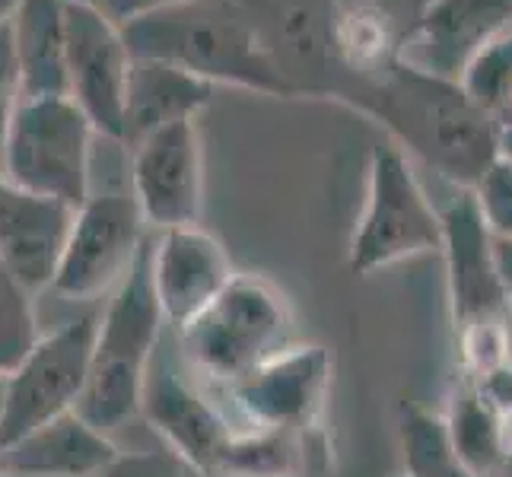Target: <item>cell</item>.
<instances>
[{
	"label": "cell",
	"mask_w": 512,
	"mask_h": 477,
	"mask_svg": "<svg viewBox=\"0 0 512 477\" xmlns=\"http://www.w3.org/2000/svg\"><path fill=\"white\" fill-rule=\"evenodd\" d=\"M319 99L344 102L347 109L392 134V144L417 156L458 188H474L500 156V121L474 105L452 80L423 74L401 58L369 74L331 70Z\"/></svg>",
	"instance_id": "6da1fadb"
},
{
	"label": "cell",
	"mask_w": 512,
	"mask_h": 477,
	"mask_svg": "<svg viewBox=\"0 0 512 477\" xmlns=\"http://www.w3.org/2000/svg\"><path fill=\"white\" fill-rule=\"evenodd\" d=\"M131 58L166 61L210 86L296 99L293 86L261 48L242 0H182L121 26Z\"/></svg>",
	"instance_id": "7a4b0ae2"
},
{
	"label": "cell",
	"mask_w": 512,
	"mask_h": 477,
	"mask_svg": "<svg viewBox=\"0 0 512 477\" xmlns=\"http://www.w3.org/2000/svg\"><path fill=\"white\" fill-rule=\"evenodd\" d=\"M163 312L150 280V236L131 271L112 290L109 306L96 318L90 379L77 401V414L99 433H115L140 414L147 369L160 350Z\"/></svg>",
	"instance_id": "3957f363"
},
{
	"label": "cell",
	"mask_w": 512,
	"mask_h": 477,
	"mask_svg": "<svg viewBox=\"0 0 512 477\" xmlns=\"http://www.w3.org/2000/svg\"><path fill=\"white\" fill-rule=\"evenodd\" d=\"M188 366L220 388L271 363L296 344L287 296L261 274H233L201 315L179 328Z\"/></svg>",
	"instance_id": "277c9868"
},
{
	"label": "cell",
	"mask_w": 512,
	"mask_h": 477,
	"mask_svg": "<svg viewBox=\"0 0 512 477\" xmlns=\"http://www.w3.org/2000/svg\"><path fill=\"white\" fill-rule=\"evenodd\" d=\"M427 252H443V217L417 182L411 156L388 140L369 153L366 204L350 239L347 268L369 277Z\"/></svg>",
	"instance_id": "5b68a950"
},
{
	"label": "cell",
	"mask_w": 512,
	"mask_h": 477,
	"mask_svg": "<svg viewBox=\"0 0 512 477\" xmlns=\"http://www.w3.org/2000/svg\"><path fill=\"white\" fill-rule=\"evenodd\" d=\"M96 128L70 96L20 99L0 147V172L42 198L80 207L90 198Z\"/></svg>",
	"instance_id": "8992f818"
},
{
	"label": "cell",
	"mask_w": 512,
	"mask_h": 477,
	"mask_svg": "<svg viewBox=\"0 0 512 477\" xmlns=\"http://www.w3.org/2000/svg\"><path fill=\"white\" fill-rule=\"evenodd\" d=\"M96 318L83 315L58 331L42 334L35 347L16 363L4 382V414H0V449L45 427L55 417L77 411V401L90 379Z\"/></svg>",
	"instance_id": "52a82bcc"
},
{
	"label": "cell",
	"mask_w": 512,
	"mask_h": 477,
	"mask_svg": "<svg viewBox=\"0 0 512 477\" xmlns=\"http://www.w3.org/2000/svg\"><path fill=\"white\" fill-rule=\"evenodd\" d=\"M147 236L150 229L131 194H90L74 210L51 290L74 303L112 293L131 271Z\"/></svg>",
	"instance_id": "ba28073f"
},
{
	"label": "cell",
	"mask_w": 512,
	"mask_h": 477,
	"mask_svg": "<svg viewBox=\"0 0 512 477\" xmlns=\"http://www.w3.org/2000/svg\"><path fill=\"white\" fill-rule=\"evenodd\" d=\"M64 61H67V96L90 118L96 134L121 144L125 121V90L131 51L121 26L99 13L90 0L64 4Z\"/></svg>",
	"instance_id": "9c48e42d"
},
{
	"label": "cell",
	"mask_w": 512,
	"mask_h": 477,
	"mask_svg": "<svg viewBox=\"0 0 512 477\" xmlns=\"http://www.w3.org/2000/svg\"><path fill=\"white\" fill-rule=\"evenodd\" d=\"M331 392V357L325 347L293 344L271 363L223 388L239 427L319 430Z\"/></svg>",
	"instance_id": "30bf717a"
},
{
	"label": "cell",
	"mask_w": 512,
	"mask_h": 477,
	"mask_svg": "<svg viewBox=\"0 0 512 477\" xmlns=\"http://www.w3.org/2000/svg\"><path fill=\"white\" fill-rule=\"evenodd\" d=\"M131 198L156 233L201 223L204 150L198 118L175 121L131 147Z\"/></svg>",
	"instance_id": "8fae6325"
},
{
	"label": "cell",
	"mask_w": 512,
	"mask_h": 477,
	"mask_svg": "<svg viewBox=\"0 0 512 477\" xmlns=\"http://www.w3.org/2000/svg\"><path fill=\"white\" fill-rule=\"evenodd\" d=\"M439 217H443V258L455 331L509 322L512 299L503 290L493 258V236L481 220L471 188H458Z\"/></svg>",
	"instance_id": "7c38bea8"
},
{
	"label": "cell",
	"mask_w": 512,
	"mask_h": 477,
	"mask_svg": "<svg viewBox=\"0 0 512 477\" xmlns=\"http://www.w3.org/2000/svg\"><path fill=\"white\" fill-rule=\"evenodd\" d=\"M223 242L201 223L172 226L150 236V280L163 322L175 331L201 315L233 280Z\"/></svg>",
	"instance_id": "4fadbf2b"
},
{
	"label": "cell",
	"mask_w": 512,
	"mask_h": 477,
	"mask_svg": "<svg viewBox=\"0 0 512 477\" xmlns=\"http://www.w3.org/2000/svg\"><path fill=\"white\" fill-rule=\"evenodd\" d=\"M140 414L153 423V430L163 436L166 449L185 468L207 477H214L220 455L236 430L233 417L217 408L210 398H204L194 385L175 376L169 360L156 357V353L147 369Z\"/></svg>",
	"instance_id": "5bb4252c"
},
{
	"label": "cell",
	"mask_w": 512,
	"mask_h": 477,
	"mask_svg": "<svg viewBox=\"0 0 512 477\" xmlns=\"http://www.w3.org/2000/svg\"><path fill=\"white\" fill-rule=\"evenodd\" d=\"M261 48L296 96L319 99L334 70V0H242Z\"/></svg>",
	"instance_id": "9a60e30c"
},
{
	"label": "cell",
	"mask_w": 512,
	"mask_h": 477,
	"mask_svg": "<svg viewBox=\"0 0 512 477\" xmlns=\"http://www.w3.org/2000/svg\"><path fill=\"white\" fill-rule=\"evenodd\" d=\"M512 26V0H430L401 42L398 58L458 83L474 55Z\"/></svg>",
	"instance_id": "2e32d148"
},
{
	"label": "cell",
	"mask_w": 512,
	"mask_h": 477,
	"mask_svg": "<svg viewBox=\"0 0 512 477\" xmlns=\"http://www.w3.org/2000/svg\"><path fill=\"white\" fill-rule=\"evenodd\" d=\"M74 207L13 185L0 172V261L29 293L55 284Z\"/></svg>",
	"instance_id": "e0dca14e"
},
{
	"label": "cell",
	"mask_w": 512,
	"mask_h": 477,
	"mask_svg": "<svg viewBox=\"0 0 512 477\" xmlns=\"http://www.w3.org/2000/svg\"><path fill=\"white\" fill-rule=\"evenodd\" d=\"M118 455L109 436L90 427L77 411L0 449V471L20 477H93Z\"/></svg>",
	"instance_id": "ac0fdd59"
},
{
	"label": "cell",
	"mask_w": 512,
	"mask_h": 477,
	"mask_svg": "<svg viewBox=\"0 0 512 477\" xmlns=\"http://www.w3.org/2000/svg\"><path fill=\"white\" fill-rule=\"evenodd\" d=\"M210 96H214V86L185 74L179 67L166 61L131 58L121 144L134 147L137 140L166 125L198 118L210 105Z\"/></svg>",
	"instance_id": "d6986e66"
},
{
	"label": "cell",
	"mask_w": 512,
	"mask_h": 477,
	"mask_svg": "<svg viewBox=\"0 0 512 477\" xmlns=\"http://www.w3.org/2000/svg\"><path fill=\"white\" fill-rule=\"evenodd\" d=\"M328 458L325 430H258L239 427L217 462L214 477H306Z\"/></svg>",
	"instance_id": "ffe728a7"
},
{
	"label": "cell",
	"mask_w": 512,
	"mask_h": 477,
	"mask_svg": "<svg viewBox=\"0 0 512 477\" xmlns=\"http://www.w3.org/2000/svg\"><path fill=\"white\" fill-rule=\"evenodd\" d=\"M64 4L67 0H20L13 13L10 32L23 99L67 96Z\"/></svg>",
	"instance_id": "44dd1931"
},
{
	"label": "cell",
	"mask_w": 512,
	"mask_h": 477,
	"mask_svg": "<svg viewBox=\"0 0 512 477\" xmlns=\"http://www.w3.org/2000/svg\"><path fill=\"white\" fill-rule=\"evenodd\" d=\"M443 427L449 449L474 477H497L509 455V423L490 408L484 395L468 379H462L449 395Z\"/></svg>",
	"instance_id": "7402d4cb"
},
{
	"label": "cell",
	"mask_w": 512,
	"mask_h": 477,
	"mask_svg": "<svg viewBox=\"0 0 512 477\" xmlns=\"http://www.w3.org/2000/svg\"><path fill=\"white\" fill-rule=\"evenodd\" d=\"M398 436L408 477H474L449 449L443 417L436 411L420 408V404H404Z\"/></svg>",
	"instance_id": "603a6c76"
},
{
	"label": "cell",
	"mask_w": 512,
	"mask_h": 477,
	"mask_svg": "<svg viewBox=\"0 0 512 477\" xmlns=\"http://www.w3.org/2000/svg\"><path fill=\"white\" fill-rule=\"evenodd\" d=\"M458 86L481 112L503 121L512 102V26L474 55Z\"/></svg>",
	"instance_id": "cb8c5ba5"
},
{
	"label": "cell",
	"mask_w": 512,
	"mask_h": 477,
	"mask_svg": "<svg viewBox=\"0 0 512 477\" xmlns=\"http://www.w3.org/2000/svg\"><path fill=\"white\" fill-rule=\"evenodd\" d=\"M32 296L35 293H29L7 264L0 261V373L4 376L42 338Z\"/></svg>",
	"instance_id": "d4e9b609"
},
{
	"label": "cell",
	"mask_w": 512,
	"mask_h": 477,
	"mask_svg": "<svg viewBox=\"0 0 512 477\" xmlns=\"http://www.w3.org/2000/svg\"><path fill=\"white\" fill-rule=\"evenodd\" d=\"M478 201L481 220L490 229L493 239H512V163L497 156L490 169L481 175V182L471 188Z\"/></svg>",
	"instance_id": "484cf974"
},
{
	"label": "cell",
	"mask_w": 512,
	"mask_h": 477,
	"mask_svg": "<svg viewBox=\"0 0 512 477\" xmlns=\"http://www.w3.org/2000/svg\"><path fill=\"white\" fill-rule=\"evenodd\" d=\"M430 0H334V10L366 16L379 26H385L398 42L408 39V32L417 26L420 13L427 10Z\"/></svg>",
	"instance_id": "4316f807"
},
{
	"label": "cell",
	"mask_w": 512,
	"mask_h": 477,
	"mask_svg": "<svg viewBox=\"0 0 512 477\" xmlns=\"http://www.w3.org/2000/svg\"><path fill=\"white\" fill-rule=\"evenodd\" d=\"M93 477H185V465L169 449L160 452H118Z\"/></svg>",
	"instance_id": "83f0119b"
},
{
	"label": "cell",
	"mask_w": 512,
	"mask_h": 477,
	"mask_svg": "<svg viewBox=\"0 0 512 477\" xmlns=\"http://www.w3.org/2000/svg\"><path fill=\"white\" fill-rule=\"evenodd\" d=\"M20 99H23L20 64H16L13 32H10V23H7V26H0V147H4L10 118L16 112V105H20Z\"/></svg>",
	"instance_id": "f1b7e54d"
},
{
	"label": "cell",
	"mask_w": 512,
	"mask_h": 477,
	"mask_svg": "<svg viewBox=\"0 0 512 477\" xmlns=\"http://www.w3.org/2000/svg\"><path fill=\"white\" fill-rule=\"evenodd\" d=\"M478 392L484 395V401L497 411L506 423L512 420V360L487 369L481 376H465Z\"/></svg>",
	"instance_id": "f546056e"
},
{
	"label": "cell",
	"mask_w": 512,
	"mask_h": 477,
	"mask_svg": "<svg viewBox=\"0 0 512 477\" xmlns=\"http://www.w3.org/2000/svg\"><path fill=\"white\" fill-rule=\"evenodd\" d=\"M90 4L105 13L115 26H128L140 16H147L153 10H163V7H172V4H182V0H90Z\"/></svg>",
	"instance_id": "4dcf8cb0"
},
{
	"label": "cell",
	"mask_w": 512,
	"mask_h": 477,
	"mask_svg": "<svg viewBox=\"0 0 512 477\" xmlns=\"http://www.w3.org/2000/svg\"><path fill=\"white\" fill-rule=\"evenodd\" d=\"M493 258H497L503 290L512 299V239H493Z\"/></svg>",
	"instance_id": "1f68e13d"
},
{
	"label": "cell",
	"mask_w": 512,
	"mask_h": 477,
	"mask_svg": "<svg viewBox=\"0 0 512 477\" xmlns=\"http://www.w3.org/2000/svg\"><path fill=\"white\" fill-rule=\"evenodd\" d=\"M500 156L512 163V125H500Z\"/></svg>",
	"instance_id": "d6a6232c"
},
{
	"label": "cell",
	"mask_w": 512,
	"mask_h": 477,
	"mask_svg": "<svg viewBox=\"0 0 512 477\" xmlns=\"http://www.w3.org/2000/svg\"><path fill=\"white\" fill-rule=\"evenodd\" d=\"M16 7H20V0H0V26H7L13 20Z\"/></svg>",
	"instance_id": "836d02e7"
},
{
	"label": "cell",
	"mask_w": 512,
	"mask_h": 477,
	"mask_svg": "<svg viewBox=\"0 0 512 477\" xmlns=\"http://www.w3.org/2000/svg\"><path fill=\"white\" fill-rule=\"evenodd\" d=\"M497 477H512V446H509V455H506V462H503V468L497 471Z\"/></svg>",
	"instance_id": "e575fe53"
},
{
	"label": "cell",
	"mask_w": 512,
	"mask_h": 477,
	"mask_svg": "<svg viewBox=\"0 0 512 477\" xmlns=\"http://www.w3.org/2000/svg\"><path fill=\"white\" fill-rule=\"evenodd\" d=\"M4 382H7V376L0 373V414H4Z\"/></svg>",
	"instance_id": "d590c367"
},
{
	"label": "cell",
	"mask_w": 512,
	"mask_h": 477,
	"mask_svg": "<svg viewBox=\"0 0 512 477\" xmlns=\"http://www.w3.org/2000/svg\"><path fill=\"white\" fill-rule=\"evenodd\" d=\"M500 125H512V102H509V109H506V115H503Z\"/></svg>",
	"instance_id": "8d00e7d4"
},
{
	"label": "cell",
	"mask_w": 512,
	"mask_h": 477,
	"mask_svg": "<svg viewBox=\"0 0 512 477\" xmlns=\"http://www.w3.org/2000/svg\"><path fill=\"white\" fill-rule=\"evenodd\" d=\"M185 477H207V474H198V471H191V468H185Z\"/></svg>",
	"instance_id": "74e56055"
},
{
	"label": "cell",
	"mask_w": 512,
	"mask_h": 477,
	"mask_svg": "<svg viewBox=\"0 0 512 477\" xmlns=\"http://www.w3.org/2000/svg\"><path fill=\"white\" fill-rule=\"evenodd\" d=\"M0 477H20V474H4V471H0Z\"/></svg>",
	"instance_id": "f35d334b"
},
{
	"label": "cell",
	"mask_w": 512,
	"mask_h": 477,
	"mask_svg": "<svg viewBox=\"0 0 512 477\" xmlns=\"http://www.w3.org/2000/svg\"><path fill=\"white\" fill-rule=\"evenodd\" d=\"M392 477H408V474H404V471H401V474H392Z\"/></svg>",
	"instance_id": "ab89813d"
}]
</instances>
